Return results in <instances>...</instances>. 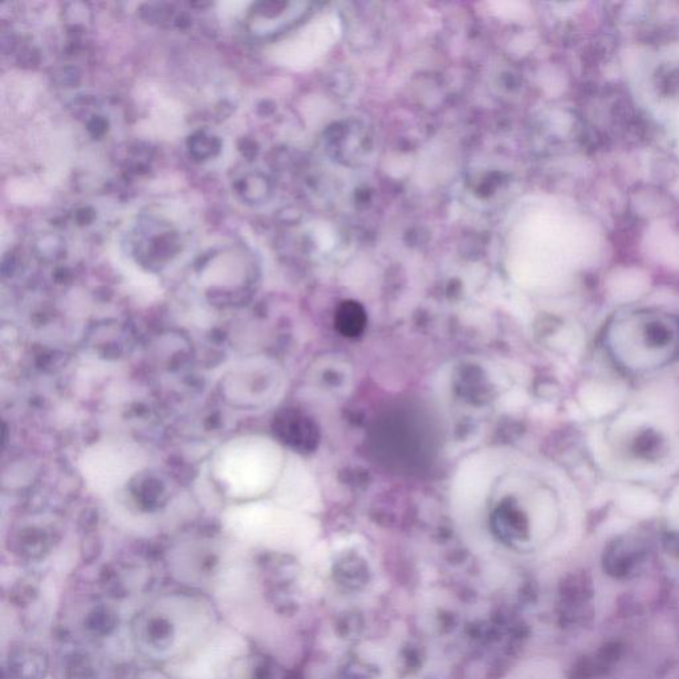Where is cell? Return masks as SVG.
Wrapping results in <instances>:
<instances>
[{"mask_svg": "<svg viewBox=\"0 0 679 679\" xmlns=\"http://www.w3.org/2000/svg\"><path fill=\"white\" fill-rule=\"evenodd\" d=\"M369 445L378 465L385 469L397 474H420L437 457L438 422L422 402L401 400L378 414Z\"/></svg>", "mask_w": 679, "mask_h": 679, "instance_id": "1", "label": "cell"}, {"mask_svg": "<svg viewBox=\"0 0 679 679\" xmlns=\"http://www.w3.org/2000/svg\"><path fill=\"white\" fill-rule=\"evenodd\" d=\"M278 433L288 445L308 451L315 449L317 430L303 414L287 412L278 418Z\"/></svg>", "mask_w": 679, "mask_h": 679, "instance_id": "2", "label": "cell"}, {"mask_svg": "<svg viewBox=\"0 0 679 679\" xmlns=\"http://www.w3.org/2000/svg\"><path fill=\"white\" fill-rule=\"evenodd\" d=\"M367 315L356 302H345L336 315V327L344 336L356 337L364 331Z\"/></svg>", "mask_w": 679, "mask_h": 679, "instance_id": "3", "label": "cell"}]
</instances>
